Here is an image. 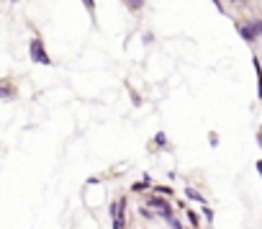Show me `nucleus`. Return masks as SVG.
I'll use <instances>...</instances> for the list:
<instances>
[{"label": "nucleus", "instance_id": "obj_1", "mask_svg": "<svg viewBox=\"0 0 262 229\" xmlns=\"http://www.w3.org/2000/svg\"><path fill=\"white\" fill-rule=\"evenodd\" d=\"M236 31H239V36H242L247 44H254V41L262 36V16H252V18H247L244 24H236Z\"/></svg>", "mask_w": 262, "mask_h": 229}, {"label": "nucleus", "instance_id": "obj_2", "mask_svg": "<svg viewBox=\"0 0 262 229\" xmlns=\"http://www.w3.org/2000/svg\"><path fill=\"white\" fill-rule=\"evenodd\" d=\"M29 57H31L34 65H44V67L54 65V59L49 57V52H47L41 36H31V41H29Z\"/></svg>", "mask_w": 262, "mask_h": 229}, {"label": "nucleus", "instance_id": "obj_3", "mask_svg": "<svg viewBox=\"0 0 262 229\" xmlns=\"http://www.w3.org/2000/svg\"><path fill=\"white\" fill-rule=\"evenodd\" d=\"M167 198H170V196L155 193V196H149V198H147V206H149V209H155L160 219H170V216H175V209H172V201H167Z\"/></svg>", "mask_w": 262, "mask_h": 229}, {"label": "nucleus", "instance_id": "obj_4", "mask_svg": "<svg viewBox=\"0 0 262 229\" xmlns=\"http://www.w3.org/2000/svg\"><path fill=\"white\" fill-rule=\"evenodd\" d=\"M252 67L257 75V98H262V57H252Z\"/></svg>", "mask_w": 262, "mask_h": 229}, {"label": "nucleus", "instance_id": "obj_5", "mask_svg": "<svg viewBox=\"0 0 262 229\" xmlns=\"http://www.w3.org/2000/svg\"><path fill=\"white\" fill-rule=\"evenodd\" d=\"M185 198H190V201H195V203H206V196L201 193V191H195V188H190V185H185Z\"/></svg>", "mask_w": 262, "mask_h": 229}, {"label": "nucleus", "instance_id": "obj_6", "mask_svg": "<svg viewBox=\"0 0 262 229\" xmlns=\"http://www.w3.org/2000/svg\"><path fill=\"white\" fill-rule=\"evenodd\" d=\"M123 6H126L131 13H139V11H144L147 0H123Z\"/></svg>", "mask_w": 262, "mask_h": 229}, {"label": "nucleus", "instance_id": "obj_7", "mask_svg": "<svg viewBox=\"0 0 262 229\" xmlns=\"http://www.w3.org/2000/svg\"><path fill=\"white\" fill-rule=\"evenodd\" d=\"M147 188H152V178L144 173V178L142 180H137L134 185H131V191H134V193H139V191H147Z\"/></svg>", "mask_w": 262, "mask_h": 229}, {"label": "nucleus", "instance_id": "obj_8", "mask_svg": "<svg viewBox=\"0 0 262 229\" xmlns=\"http://www.w3.org/2000/svg\"><path fill=\"white\" fill-rule=\"evenodd\" d=\"M0 98H3V100H13V88L8 82L0 85Z\"/></svg>", "mask_w": 262, "mask_h": 229}, {"label": "nucleus", "instance_id": "obj_9", "mask_svg": "<svg viewBox=\"0 0 262 229\" xmlns=\"http://www.w3.org/2000/svg\"><path fill=\"white\" fill-rule=\"evenodd\" d=\"M155 147H167V134L165 132H157L155 134Z\"/></svg>", "mask_w": 262, "mask_h": 229}, {"label": "nucleus", "instance_id": "obj_10", "mask_svg": "<svg viewBox=\"0 0 262 229\" xmlns=\"http://www.w3.org/2000/svg\"><path fill=\"white\" fill-rule=\"evenodd\" d=\"M185 216H188V221H190L193 226H198V224H201V221H198V214H195L193 209H188V211H185Z\"/></svg>", "mask_w": 262, "mask_h": 229}, {"label": "nucleus", "instance_id": "obj_11", "mask_svg": "<svg viewBox=\"0 0 262 229\" xmlns=\"http://www.w3.org/2000/svg\"><path fill=\"white\" fill-rule=\"evenodd\" d=\"M82 6H85V11L95 18V0H82Z\"/></svg>", "mask_w": 262, "mask_h": 229}, {"label": "nucleus", "instance_id": "obj_12", "mask_svg": "<svg viewBox=\"0 0 262 229\" xmlns=\"http://www.w3.org/2000/svg\"><path fill=\"white\" fill-rule=\"evenodd\" d=\"M167 224H170V229H185V226H183V221H180L178 216H170V219H167Z\"/></svg>", "mask_w": 262, "mask_h": 229}, {"label": "nucleus", "instance_id": "obj_13", "mask_svg": "<svg viewBox=\"0 0 262 229\" xmlns=\"http://www.w3.org/2000/svg\"><path fill=\"white\" fill-rule=\"evenodd\" d=\"M155 193H162V196H172V188H170V185H155Z\"/></svg>", "mask_w": 262, "mask_h": 229}, {"label": "nucleus", "instance_id": "obj_14", "mask_svg": "<svg viewBox=\"0 0 262 229\" xmlns=\"http://www.w3.org/2000/svg\"><path fill=\"white\" fill-rule=\"evenodd\" d=\"M203 216H206V224H211V221H213V209H208L206 203H203Z\"/></svg>", "mask_w": 262, "mask_h": 229}, {"label": "nucleus", "instance_id": "obj_15", "mask_svg": "<svg viewBox=\"0 0 262 229\" xmlns=\"http://www.w3.org/2000/svg\"><path fill=\"white\" fill-rule=\"evenodd\" d=\"M108 214H111V219H113V216H118V201H113V203L108 206Z\"/></svg>", "mask_w": 262, "mask_h": 229}, {"label": "nucleus", "instance_id": "obj_16", "mask_svg": "<svg viewBox=\"0 0 262 229\" xmlns=\"http://www.w3.org/2000/svg\"><path fill=\"white\" fill-rule=\"evenodd\" d=\"M211 3L216 6V11H219V13H226V6H224V0H211Z\"/></svg>", "mask_w": 262, "mask_h": 229}, {"label": "nucleus", "instance_id": "obj_17", "mask_svg": "<svg viewBox=\"0 0 262 229\" xmlns=\"http://www.w3.org/2000/svg\"><path fill=\"white\" fill-rule=\"evenodd\" d=\"M208 142H211V147H219V134L211 132V134H208Z\"/></svg>", "mask_w": 262, "mask_h": 229}, {"label": "nucleus", "instance_id": "obj_18", "mask_svg": "<svg viewBox=\"0 0 262 229\" xmlns=\"http://www.w3.org/2000/svg\"><path fill=\"white\" fill-rule=\"evenodd\" d=\"M144 44H147V47L155 44V34H144Z\"/></svg>", "mask_w": 262, "mask_h": 229}, {"label": "nucleus", "instance_id": "obj_19", "mask_svg": "<svg viewBox=\"0 0 262 229\" xmlns=\"http://www.w3.org/2000/svg\"><path fill=\"white\" fill-rule=\"evenodd\" d=\"M254 170H257V175L262 178V160H257V162H254Z\"/></svg>", "mask_w": 262, "mask_h": 229}, {"label": "nucleus", "instance_id": "obj_20", "mask_svg": "<svg viewBox=\"0 0 262 229\" xmlns=\"http://www.w3.org/2000/svg\"><path fill=\"white\" fill-rule=\"evenodd\" d=\"M257 147L262 150V129H257Z\"/></svg>", "mask_w": 262, "mask_h": 229}, {"label": "nucleus", "instance_id": "obj_21", "mask_svg": "<svg viewBox=\"0 0 262 229\" xmlns=\"http://www.w3.org/2000/svg\"><path fill=\"white\" fill-rule=\"evenodd\" d=\"M231 6H247V0H229Z\"/></svg>", "mask_w": 262, "mask_h": 229}, {"label": "nucleus", "instance_id": "obj_22", "mask_svg": "<svg viewBox=\"0 0 262 229\" xmlns=\"http://www.w3.org/2000/svg\"><path fill=\"white\" fill-rule=\"evenodd\" d=\"M8 3H21V0H8Z\"/></svg>", "mask_w": 262, "mask_h": 229}, {"label": "nucleus", "instance_id": "obj_23", "mask_svg": "<svg viewBox=\"0 0 262 229\" xmlns=\"http://www.w3.org/2000/svg\"><path fill=\"white\" fill-rule=\"evenodd\" d=\"M259 16H262V11H259Z\"/></svg>", "mask_w": 262, "mask_h": 229}]
</instances>
